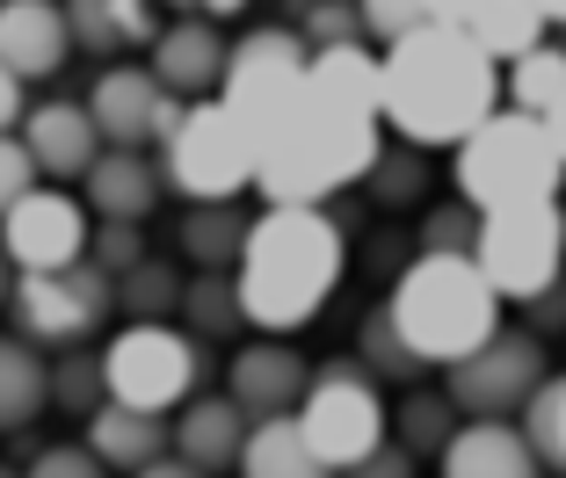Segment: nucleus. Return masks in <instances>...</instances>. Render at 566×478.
I'll list each match as a JSON object with an SVG mask.
<instances>
[{"instance_id":"603ef678","label":"nucleus","mask_w":566,"mask_h":478,"mask_svg":"<svg viewBox=\"0 0 566 478\" xmlns=\"http://www.w3.org/2000/svg\"><path fill=\"white\" fill-rule=\"evenodd\" d=\"M240 8H248V0H203V15H211V22H226V15H240Z\"/></svg>"},{"instance_id":"2eb2a0df","label":"nucleus","mask_w":566,"mask_h":478,"mask_svg":"<svg viewBox=\"0 0 566 478\" xmlns=\"http://www.w3.org/2000/svg\"><path fill=\"white\" fill-rule=\"evenodd\" d=\"M153 73H160L167 95L182 102H218L226 95V73H233V36L218 30L211 15H175L153 44Z\"/></svg>"},{"instance_id":"58836bf2","label":"nucleus","mask_w":566,"mask_h":478,"mask_svg":"<svg viewBox=\"0 0 566 478\" xmlns=\"http://www.w3.org/2000/svg\"><path fill=\"white\" fill-rule=\"evenodd\" d=\"M66 22H73V51H95V59H117L124 30L109 15V0H66Z\"/></svg>"},{"instance_id":"5701e85b","label":"nucleus","mask_w":566,"mask_h":478,"mask_svg":"<svg viewBox=\"0 0 566 478\" xmlns=\"http://www.w3.org/2000/svg\"><path fill=\"white\" fill-rule=\"evenodd\" d=\"M254 240V217L240 203H189L175 225V247L197 276H240V254Z\"/></svg>"},{"instance_id":"a878e982","label":"nucleus","mask_w":566,"mask_h":478,"mask_svg":"<svg viewBox=\"0 0 566 478\" xmlns=\"http://www.w3.org/2000/svg\"><path fill=\"white\" fill-rule=\"evenodd\" d=\"M44 406H51V363L36 355V341L0 333V435L30 428Z\"/></svg>"},{"instance_id":"6ab92c4d","label":"nucleus","mask_w":566,"mask_h":478,"mask_svg":"<svg viewBox=\"0 0 566 478\" xmlns=\"http://www.w3.org/2000/svg\"><path fill=\"white\" fill-rule=\"evenodd\" d=\"M254 443V413L240 406L233 392L226 399H189L182 421H175V457H189L197 471H240V457H248Z\"/></svg>"},{"instance_id":"ea45409f","label":"nucleus","mask_w":566,"mask_h":478,"mask_svg":"<svg viewBox=\"0 0 566 478\" xmlns=\"http://www.w3.org/2000/svg\"><path fill=\"white\" fill-rule=\"evenodd\" d=\"M87 262L117 283V276H132V268L146 262V240H138V225H95V247H87Z\"/></svg>"},{"instance_id":"f257e3e1","label":"nucleus","mask_w":566,"mask_h":478,"mask_svg":"<svg viewBox=\"0 0 566 478\" xmlns=\"http://www.w3.org/2000/svg\"><path fill=\"white\" fill-rule=\"evenodd\" d=\"M494 109H509L501 66L465 30L429 22L385 51V124L400 131V146H465Z\"/></svg>"},{"instance_id":"f704fd0d","label":"nucleus","mask_w":566,"mask_h":478,"mask_svg":"<svg viewBox=\"0 0 566 478\" xmlns=\"http://www.w3.org/2000/svg\"><path fill=\"white\" fill-rule=\"evenodd\" d=\"M480 232H486V211H472V203L458 196V203H436V211L421 217L415 247L421 254H480Z\"/></svg>"},{"instance_id":"bb28decb","label":"nucleus","mask_w":566,"mask_h":478,"mask_svg":"<svg viewBox=\"0 0 566 478\" xmlns=\"http://www.w3.org/2000/svg\"><path fill=\"white\" fill-rule=\"evenodd\" d=\"M240 478H342L313 443H305L298 421H254V443L240 457Z\"/></svg>"},{"instance_id":"aec40b11","label":"nucleus","mask_w":566,"mask_h":478,"mask_svg":"<svg viewBox=\"0 0 566 478\" xmlns=\"http://www.w3.org/2000/svg\"><path fill=\"white\" fill-rule=\"evenodd\" d=\"M81 189H87V211H95L102 225H146V217L160 211V196H167V174H160V160H146V152L109 146Z\"/></svg>"},{"instance_id":"473e14b6","label":"nucleus","mask_w":566,"mask_h":478,"mask_svg":"<svg viewBox=\"0 0 566 478\" xmlns=\"http://www.w3.org/2000/svg\"><path fill=\"white\" fill-rule=\"evenodd\" d=\"M356 363H364L370 378H392V384H415L421 370H429L415 348L400 341V327H392V312H385V305L364 319V327H356Z\"/></svg>"},{"instance_id":"a211bd4d","label":"nucleus","mask_w":566,"mask_h":478,"mask_svg":"<svg viewBox=\"0 0 566 478\" xmlns=\"http://www.w3.org/2000/svg\"><path fill=\"white\" fill-rule=\"evenodd\" d=\"M226 392H233L254 421H283V413H298L305 392H313V363L283 341H254L226 363Z\"/></svg>"},{"instance_id":"4be33fe9","label":"nucleus","mask_w":566,"mask_h":478,"mask_svg":"<svg viewBox=\"0 0 566 478\" xmlns=\"http://www.w3.org/2000/svg\"><path fill=\"white\" fill-rule=\"evenodd\" d=\"M87 449H95L109 471H124V478H138L146 464H160V457H175V421H160V413H138V406H109L87 421Z\"/></svg>"},{"instance_id":"20e7f679","label":"nucleus","mask_w":566,"mask_h":478,"mask_svg":"<svg viewBox=\"0 0 566 478\" xmlns=\"http://www.w3.org/2000/svg\"><path fill=\"white\" fill-rule=\"evenodd\" d=\"M501 305H509V297L486 283V268L472 262V254H415V268L392 283V297H385L400 341L415 348L421 363H443V370L494 341Z\"/></svg>"},{"instance_id":"7ed1b4c3","label":"nucleus","mask_w":566,"mask_h":478,"mask_svg":"<svg viewBox=\"0 0 566 478\" xmlns=\"http://www.w3.org/2000/svg\"><path fill=\"white\" fill-rule=\"evenodd\" d=\"M385 116L364 109H342V102L313 95L305 87L298 109L283 116L262 146V167H254V196L276 211V203H305V211H327V196L356 189L378 167L385 138H378Z\"/></svg>"},{"instance_id":"72a5a7b5","label":"nucleus","mask_w":566,"mask_h":478,"mask_svg":"<svg viewBox=\"0 0 566 478\" xmlns=\"http://www.w3.org/2000/svg\"><path fill=\"white\" fill-rule=\"evenodd\" d=\"M415 152H421V146H385V152H378V167L364 174L370 196H378L385 211H415V203L429 196V167H421Z\"/></svg>"},{"instance_id":"09e8293b","label":"nucleus","mask_w":566,"mask_h":478,"mask_svg":"<svg viewBox=\"0 0 566 478\" xmlns=\"http://www.w3.org/2000/svg\"><path fill=\"white\" fill-rule=\"evenodd\" d=\"M15 283H22V268L8 262V247H0V305H15Z\"/></svg>"},{"instance_id":"cd10ccee","label":"nucleus","mask_w":566,"mask_h":478,"mask_svg":"<svg viewBox=\"0 0 566 478\" xmlns=\"http://www.w3.org/2000/svg\"><path fill=\"white\" fill-rule=\"evenodd\" d=\"M182 297H189V283L167 254H146L132 276H117V305L132 327H167V312H182Z\"/></svg>"},{"instance_id":"f3484780","label":"nucleus","mask_w":566,"mask_h":478,"mask_svg":"<svg viewBox=\"0 0 566 478\" xmlns=\"http://www.w3.org/2000/svg\"><path fill=\"white\" fill-rule=\"evenodd\" d=\"M73 51V22L66 0H0V66L15 73L22 87L51 81Z\"/></svg>"},{"instance_id":"393cba45","label":"nucleus","mask_w":566,"mask_h":478,"mask_svg":"<svg viewBox=\"0 0 566 478\" xmlns=\"http://www.w3.org/2000/svg\"><path fill=\"white\" fill-rule=\"evenodd\" d=\"M305 87L342 109H364V116H385V51L370 44H334V51H313V73Z\"/></svg>"},{"instance_id":"2f4dec72","label":"nucleus","mask_w":566,"mask_h":478,"mask_svg":"<svg viewBox=\"0 0 566 478\" xmlns=\"http://www.w3.org/2000/svg\"><path fill=\"white\" fill-rule=\"evenodd\" d=\"M51 406L73 413V421H95V413L109 406V370H102V355L66 348V355L51 363Z\"/></svg>"},{"instance_id":"4c0bfd02","label":"nucleus","mask_w":566,"mask_h":478,"mask_svg":"<svg viewBox=\"0 0 566 478\" xmlns=\"http://www.w3.org/2000/svg\"><path fill=\"white\" fill-rule=\"evenodd\" d=\"M356 8H364V36H378L385 51L429 30V0H356Z\"/></svg>"},{"instance_id":"1a4fd4ad","label":"nucleus","mask_w":566,"mask_h":478,"mask_svg":"<svg viewBox=\"0 0 566 478\" xmlns=\"http://www.w3.org/2000/svg\"><path fill=\"white\" fill-rule=\"evenodd\" d=\"M472 262L486 268L509 305H537L552 283L566 276V211L559 203H516V211H486L480 254Z\"/></svg>"},{"instance_id":"49530a36","label":"nucleus","mask_w":566,"mask_h":478,"mask_svg":"<svg viewBox=\"0 0 566 478\" xmlns=\"http://www.w3.org/2000/svg\"><path fill=\"white\" fill-rule=\"evenodd\" d=\"M22 116H30V109H22V81L0 66V138H8V124H22Z\"/></svg>"},{"instance_id":"0eeeda50","label":"nucleus","mask_w":566,"mask_h":478,"mask_svg":"<svg viewBox=\"0 0 566 478\" xmlns=\"http://www.w3.org/2000/svg\"><path fill=\"white\" fill-rule=\"evenodd\" d=\"M298 428L334 471L349 478L364 457H378V449L392 443V413H385V399H378V378H370L356 355H342V363L313 370V392H305V406H298Z\"/></svg>"},{"instance_id":"c756f323","label":"nucleus","mask_w":566,"mask_h":478,"mask_svg":"<svg viewBox=\"0 0 566 478\" xmlns=\"http://www.w3.org/2000/svg\"><path fill=\"white\" fill-rule=\"evenodd\" d=\"M392 421H400V428H392V443H407L415 457H436V464H443V449L458 443V428H465L450 392H407Z\"/></svg>"},{"instance_id":"6e6552de","label":"nucleus","mask_w":566,"mask_h":478,"mask_svg":"<svg viewBox=\"0 0 566 478\" xmlns=\"http://www.w3.org/2000/svg\"><path fill=\"white\" fill-rule=\"evenodd\" d=\"M254 167H262V152L226 102H189L182 131L160 146L167 189H182L189 203H240L254 189Z\"/></svg>"},{"instance_id":"3c124183","label":"nucleus","mask_w":566,"mask_h":478,"mask_svg":"<svg viewBox=\"0 0 566 478\" xmlns=\"http://www.w3.org/2000/svg\"><path fill=\"white\" fill-rule=\"evenodd\" d=\"M545 124H552V146H559V160H566V102H559V109L545 116Z\"/></svg>"},{"instance_id":"6e6d98bb","label":"nucleus","mask_w":566,"mask_h":478,"mask_svg":"<svg viewBox=\"0 0 566 478\" xmlns=\"http://www.w3.org/2000/svg\"><path fill=\"white\" fill-rule=\"evenodd\" d=\"M0 478H22V471H8V464H0Z\"/></svg>"},{"instance_id":"4468645a","label":"nucleus","mask_w":566,"mask_h":478,"mask_svg":"<svg viewBox=\"0 0 566 478\" xmlns=\"http://www.w3.org/2000/svg\"><path fill=\"white\" fill-rule=\"evenodd\" d=\"M87 109H95V124H102V138H109V146L146 152V146H167V138L182 131L189 102L167 95L153 66H109V73H95Z\"/></svg>"},{"instance_id":"79ce46f5","label":"nucleus","mask_w":566,"mask_h":478,"mask_svg":"<svg viewBox=\"0 0 566 478\" xmlns=\"http://www.w3.org/2000/svg\"><path fill=\"white\" fill-rule=\"evenodd\" d=\"M36 182H44V167L30 160V146H22V138H0V217L15 211Z\"/></svg>"},{"instance_id":"423d86ee","label":"nucleus","mask_w":566,"mask_h":478,"mask_svg":"<svg viewBox=\"0 0 566 478\" xmlns=\"http://www.w3.org/2000/svg\"><path fill=\"white\" fill-rule=\"evenodd\" d=\"M305 73H313V44L298 36V22H262L233 44V73H226V109L240 116V131L254 138V152L269 146L283 116L298 109L305 95Z\"/></svg>"},{"instance_id":"b1692460","label":"nucleus","mask_w":566,"mask_h":478,"mask_svg":"<svg viewBox=\"0 0 566 478\" xmlns=\"http://www.w3.org/2000/svg\"><path fill=\"white\" fill-rule=\"evenodd\" d=\"M450 30H465L472 44H480L501 73H509L516 59H531V51L545 44L552 22L537 15V0H472V8H465L458 22H450Z\"/></svg>"},{"instance_id":"c03bdc74","label":"nucleus","mask_w":566,"mask_h":478,"mask_svg":"<svg viewBox=\"0 0 566 478\" xmlns=\"http://www.w3.org/2000/svg\"><path fill=\"white\" fill-rule=\"evenodd\" d=\"M523 312H531V333H537V341H545V333H566V276L552 283L537 305H523Z\"/></svg>"},{"instance_id":"c9c22d12","label":"nucleus","mask_w":566,"mask_h":478,"mask_svg":"<svg viewBox=\"0 0 566 478\" xmlns=\"http://www.w3.org/2000/svg\"><path fill=\"white\" fill-rule=\"evenodd\" d=\"M523 435H531V449L545 457V471L566 478V378H552L545 392L523 406Z\"/></svg>"},{"instance_id":"dca6fc26","label":"nucleus","mask_w":566,"mask_h":478,"mask_svg":"<svg viewBox=\"0 0 566 478\" xmlns=\"http://www.w3.org/2000/svg\"><path fill=\"white\" fill-rule=\"evenodd\" d=\"M22 146H30V160L44 167L51 182H87L95 160L109 152V138H102L87 102H36V109L22 116Z\"/></svg>"},{"instance_id":"8fccbe9b","label":"nucleus","mask_w":566,"mask_h":478,"mask_svg":"<svg viewBox=\"0 0 566 478\" xmlns=\"http://www.w3.org/2000/svg\"><path fill=\"white\" fill-rule=\"evenodd\" d=\"M465 8H472V0H429V22H458Z\"/></svg>"},{"instance_id":"a19ab883","label":"nucleus","mask_w":566,"mask_h":478,"mask_svg":"<svg viewBox=\"0 0 566 478\" xmlns=\"http://www.w3.org/2000/svg\"><path fill=\"white\" fill-rule=\"evenodd\" d=\"M22 478H109V464H102L87 443H51V449H36V457H30V471H22Z\"/></svg>"},{"instance_id":"7c9ffc66","label":"nucleus","mask_w":566,"mask_h":478,"mask_svg":"<svg viewBox=\"0 0 566 478\" xmlns=\"http://www.w3.org/2000/svg\"><path fill=\"white\" fill-rule=\"evenodd\" d=\"M501 95H509V109L552 116L566 102V44H537L531 59H516V66L501 73Z\"/></svg>"},{"instance_id":"a18cd8bd","label":"nucleus","mask_w":566,"mask_h":478,"mask_svg":"<svg viewBox=\"0 0 566 478\" xmlns=\"http://www.w3.org/2000/svg\"><path fill=\"white\" fill-rule=\"evenodd\" d=\"M349 478H415V449H407V443H385L378 457H364Z\"/></svg>"},{"instance_id":"412c9836","label":"nucleus","mask_w":566,"mask_h":478,"mask_svg":"<svg viewBox=\"0 0 566 478\" xmlns=\"http://www.w3.org/2000/svg\"><path fill=\"white\" fill-rule=\"evenodd\" d=\"M443 478H545V457L516 421H465L443 449Z\"/></svg>"},{"instance_id":"f8f14e48","label":"nucleus","mask_w":566,"mask_h":478,"mask_svg":"<svg viewBox=\"0 0 566 478\" xmlns=\"http://www.w3.org/2000/svg\"><path fill=\"white\" fill-rule=\"evenodd\" d=\"M109 305H117V283L102 276L95 262H81V268H59V276H22L8 312H15L22 341L73 348V341H87V333L102 327Z\"/></svg>"},{"instance_id":"37998d69","label":"nucleus","mask_w":566,"mask_h":478,"mask_svg":"<svg viewBox=\"0 0 566 478\" xmlns=\"http://www.w3.org/2000/svg\"><path fill=\"white\" fill-rule=\"evenodd\" d=\"M109 15H117V30H124V51H132V44H160V30H167V22H160V0H109Z\"/></svg>"},{"instance_id":"c85d7f7f","label":"nucleus","mask_w":566,"mask_h":478,"mask_svg":"<svg viewBox=\"0 0 566 478\" xmlns=\"http://www.w3.org/2000/svg\"><path fill=\"white\" fill-rule=\"evenodd\" d=\"M182 327L197 341H233L248 319V297H240V276H189V297H182Z\"/></svg>"},{"instance_id":"e433bc0d","label":"nucleus","mask_w":566,"mask_h":478,"mask_svg":"<svg viewBox=\"0 0 566 478\" xmlns=\"http://www.w3.org/2000/svg\"><path fill=\"white\" fill-rule=\"evenodd\" d=\"M298 36L313 51H334V44H364V8L356 0H313L298 15Z\"/></svg>"},{"instance_id":"9d476101","label":"nucleus","mask_w":566,"mask_h":478,"mask_svg":"<svg viewBox=\"0 0 566 478\" xmlns=\"http://www.w3.org/2000/svg\"><path fill=\"white\" fill-rule=\"evenodd\" d=\"M102 370H109V399L117 406L175 413V406H189V392L203 378V341L182 327H124L102 348Z\"/></svg>"},{"instance_id":"5fc2aeb1","label":"nucleus","mask_w":566,"mask_h":478,"mask_svg":"<svg viewBox=\"0 0 566 478\" xmlns=\"http://www.w3.org/2000/svg\"><path fill=\"white\" fill-rule=\"evenodd\" d=\"M167 15H203V0H160Z\"/></svg>"},{"instance_id":"39448f33","label":"nucleus","mask_w":566,"mask_h":478,"mask_svg":"<svg viewBox=\"0 0 566 478\" xmlns=\"http://www.w3.org/2000/svg\"><path fill=\"white\" fill-rule=\"evenodd\" d=\"M566 160L552 146V124L531 109H494L458 146V196L472 211H516V203H559Z\"/></svg>"},{"instance_id":"864d4df0","label":"nucleus","mask_w":566,"mask_h":478,"mask_svg":"<svg viewBox=\"0 0 566 478\" xmlns=\"http://www.w3.org/2000/svg\"><path fill=\"white\" fill-rule=\"evenodd\" d=\"M537 15H545L552 30H566V0H537Z\"/></svg>"},{"instance_id":"f03ea898","label":"nucleus","mask_w":566,"mask_h":478,"mask_svg":"<svg viewBox=\"0 0 566 478\" xmlns=\"http://www.w3.org/2000/svg\"><path fill=\"white\" fill-rule=\"evenodd\" d=\"M342 247L349 232L334 211H305V203H276L254 217V240L240 254V297L262 333H298L319 319V305L342 283Z\"/></svg>"},{"instance_id":"de8ad7c7","label":"nucleus","mask_w":566,"mask_h":478,"mask_svg":"<svg viewBox=\"0 0 566 478\" xmlns=\"http://www.w3.org/2000/svg\"><path fill=\"white\" fill-rule=\"evenodd\" d=\"M138 478H211V471H197L189 457H160V464H146Z\"/></svg>"},{"instance_id":"9b49d317","label":"nucleus","mask_w":566,"mask_h":478,"mask_svg":"<svg viewBox=\"0 0 566 478\" xmlns=\"http://www.w3.org/2000/svg\"><path fill=\"white\" fill-rule=\"evenodd\" d=\"M545 341L531 327H501L486 348H472L465 363L443 370V392L458 399L465 421H516L537 392H545Z\"/></svg>"},{"instance_id":"ddd939ff","label":"nucleus","mask_w":566,"mask_h":478,"mask_svg":"<svg viewBox=\"0 0 566 478\" xmlns=\"http://www.w3.org/2000/svg\"><path fill=\"white\" fill-rule=\"evenodd\" d=\"M0 247L22 276H59V268H81L95 247V225L66 189H30L15 211L0 217Z\"/></svg>"}]
</instances>
